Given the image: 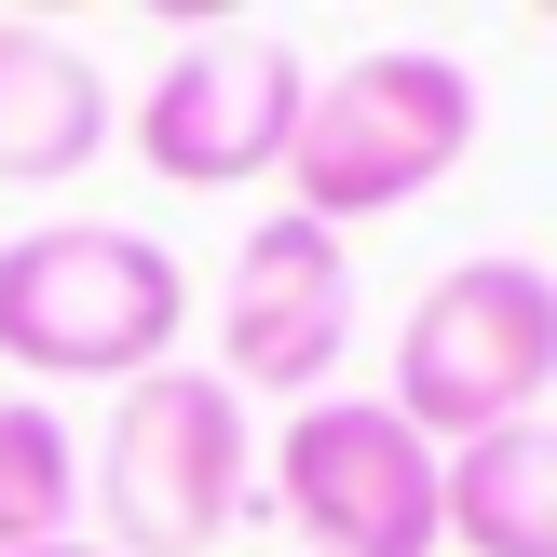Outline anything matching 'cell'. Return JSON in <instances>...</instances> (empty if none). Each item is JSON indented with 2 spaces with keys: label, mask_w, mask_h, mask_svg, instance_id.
I'll return each instance as SVG.
<instances>
[{
  "label": "cell",
  "mask_w": 557,
  "mask_h": 557,
  "mask_svg": "<svg viewBox=\"0 0 557 557\" xmlns=\"http://www.w3.org/2000/svg\"><path fill=\"white\" fill-rule=\"evenodd\" d=\"M177 245H150L136 218H41V232L0 245V368L27 381H150L177 368Z\"/></svg>",
  "instance_id": "cell-1"
},
{
  "label": "cell",
  "mask_w": 557,
  "mask_h": 557,
  "mask_svg": "<svg viewBox=\"0 0 557 557\" xmlns=\"http://www.w3.org/2000/svg\"><path fill=\"white\" fill-rule=\"evenodd\" d=\"M476 150V69L435 41H381V54H341L313 69V109L286 136V205L354 232V218H408L422 190L462 177Z\"/></svg>",
  "instance_id": "cell-2"
},
{
  "label": "cell",
  "mask_w": 557,
  "mask_h": 557,
  "mask_svg": "<svg viewBox=\"0 0 557 557\" xmlns=\"http://www.w3.org/2000/svg\"><path fill=\"white\" fill-rule=\"evenodd\" d=\"M82 504L109 517V557H205L259 504V408L218 368H150L109 395V435L82 449Z\"/></svg>",
  "instance_id": "cell-3"
},
{
  "label": "cell",
  "mask_w": 557,
  "mask_h": 557,
  "mask_svg": "<svg viewBox=\"0 0 557 557\" xmlns=\"http://www.w3.org/2000/svg\"><path fill=\"white\" fill-rule=\"evenodd\" d=\"M557 395V272L544 259H449L395 326V408L435 449L544 422Z\"/></svg>",
  "instance_id": "cell-4"
},
{
  "label": "cell",
  "mask_w": 557,
  "mask_h": 557,
  "mask_svg": "<svg viewBox=\"0 0 557 557\" xmlns=\"http://www.w3.org/2000/svg\"><path fill=\"white\" fill-rule=\"evenodd\" d=\"M259 462H272V504L313 557H435L449 544V449L395 395L286 408V449H259Z\"/></svg>",
  "instance_id": "cell-5"
},
{
  "label": "cell",
  "mask_w": 557,
  "mask_h": 557,
  "mask_svg": "<svg viewBox=\"0 0 557 557\" xmlns=\"http://www.w3.org/2000/svg\"><path fill=\"white\" fill-rule=\"evenodd\" d=\"M341 354H354V245L326 218L272 205L232 245V272H218V381L245 408L259 395L313 408V395H341Z\"/></svg>",
  "instance_id": "cell-6"
},
{
  "label": "cell",
  "mask_w": 557,
  "mask_h": 557,
  "mask_svg": "<svg viewBox=\"0 0 557 557\" xmlns=\"http://www.w3.org/2000/svg\"><path fill=\"white\" fill-rule=\"evenodd\" d=\"M313 109V69H299L272 27H205L150 69L136 96V163L163 190H245V177H286V136Z\"/></svg>",
  "instance_id": "cell-7"
},
{
  "label": "cell",
  "mask_w": 557,
  "mask_h": 557,
  "mask_svg": "<svg viewBox=\"0 0 557 557\" xmlns=\"http://www.w3.org/2000/svg\"><path fill=\"white\" fill-rule=\"evenodd\" d=\"M109 150V69L54 27L0 14V190H54Z\"/></svg>",
  "instance_id": "cell-8"
},
{
  "label": "cell",
  "mask_w": 557,
  "mask_h": 557,
  "mask_svg": "<svg viewBox=\"0 0 557 557\" xmlns=\"http://www.w3.org/2000/svg\"><path fill=\"white\" fill-rule=\"evenodd\" d=\"M449 544L462 557H557V422H504L449 449Z\"/></svg>",
  "instance_id": "cell-9"
},
{
  "label": "cell",
  "mask_w": 557,
  "mask_h": 557,
  "mask_svg": "<svg viewBox=\"0 0 557 557\" xmlns=\"http://www.w3.org/2000/svg\"><path fill=\"white\" fill-rule=\"evenodd\" d=\"M69 517H82V435H69V408L0 395V557L69 544Z\"/></svg>",
  "instance_id": "cell-10"
},
{
  "label": "cell",
  "mask_w": 557,
  "mask_h": 557,
  "mask_svg": "<svg viewBox=\"0 0 557 557\" xmlns=\"http://www.w3.org/2000/svg\"><path fill=\"white\" fill-rule=\"evenodd\" d=\"M41 557H109V544H82V531H69V544H41Z\"/></svg>",
  "instance_id": "cell-11"
}]
</instances>
